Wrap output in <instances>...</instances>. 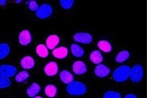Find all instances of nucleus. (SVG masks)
Wrapping results in <instances>:
<instances>
[{"label":"nucleus","mask_w":147,"mask_h":98,"mask_svg":"<svg viewBox=\"0 0 147 98\" xmlns=\"http://www.w3.org/2000/svg\"><path fill=\"white\" fill-rule=\"evenodd\" d=\"M67 93L71 95H82L86 94V86L84 84H82L81 82L73 81L72 83L68 84L66 87Z\"/></svg>","instance_id":"obj_1"},{"label":"nucleus","mask_w":147,"mask_h":98,"mask_svg":"<svg viewBox=\"0 0 147 98\" xmlns=\"http://www.w3.org/2000/svg\"><path fill=\"white\" fill-rule=\"evenodd\" d=\"M130 68L128 66H123L116 68L114 74H113V78H114L115 81L116 82H124L126 81L129 77V74H130Z\"/></svg>","instance_id":"obj_2"},{"label":"nucleus","mask_w":147,"mask_h":98,"mask_svg":"<svg viewBox=\"0 0 147 98\" xmlns=\"http://www.w3.org/2000/svg\"><path fill=\"white\" fill-rule=\"evenodd\" d=\"M129 77L134 83H139L144 77V69L140 65H135L130 70Z\"/></svg>","instance_id":"obj_3"},{"label":"nucleus","mask_w":147,"mask_h":98,"mask_svg":"<svg viewBox=\"0 0 147 98\" xmlns=\"http://www.w3.org/2000/svg\"><path fill=\"white\" fill-rule=\"evenodd\" d=\"M53 13V8L50 5L48 4H43L40 7H38V9L36 11V15L38 18L40 19H45L49 17Z\"/></svg>","instance_id":"obj_4"},{"label":"nucleus","mask_w":147,"mask_h":98,"mask_svg":"<svg viewBox=\"0 0 147 98\" xmlns=\"http://www.w3.org/2000/svg\"><path fill=\"white\" fill-rule=\"evenodd\" d=\"M16 74V68L13 66L2 65L0 66V76L2 77H12Z\"/></svg>","instance_id":"obj_5"},{"label":"nucleus","mask_w":147,"mask_h":98,"mask_svg":"<svg viewBox=\"0 0 147 98\" xmlns=\"http://www.w3.org/2000/svg\"><path fill=\"white\" fill-rule=\"evenodd\" d=\"M74 40L82 44H90L93 41V37L89 33H76L74 34Z\"/></svg>","instance_id":"obj_6"},{"label":"nucleus","mask_w":147,"mask_h":98,"mask_svg":"<svg viewBox=\"0 0 147 98\" xmlns=\"http://www.w3.org/2000/svg\"><path fill=\"white\" fill-rule=\"evenodd\" d=\"M45 73L48 76H54L58 72V66L55 62H50L45 66Z\"/></svg>","instance_id":"obj_7"},{"label":"nucleus","mask_w":147,"mask_h":98,"mask_svg":"<svg viewBox=\"0 0 147 98\" xmlns=\"http://www.w3.org/2000/svg\"><path fill=\"white\" fill-rule=\"evenodd\" d=\"M19 43L22 45H29L32 41V36H31V34L28 30H23L20 34H19Z\"/></svg>","instance_id":"obj_8"},{"label":"nucleus","mask_w":147,"mask_h":98,"mask_svg":"<svg viewBox=\"0 0 147 98\" xmlns=\"http://www.w3.org/2000/svg\"><path fill=\"white\" fill-rule=\"evenodd\" d=\"M94 74L98 77H105L110 74V69L105 65L99 64L94 68Z\"/></svg>","instance_id":"obj_9"},{"label":"nucleus","mask_w":147,"mask_h":98,"mask_svg":"<svg viewBox=\"0 0 147 98\" xmlns=\"http://www.w3.org/2000/svg\"><path fill=\"white\" fill-rule=\"evenodd\" d=\"M73 71L76 74H83L84 73H86L87 68L86 64L83 61H76L73 65Z\"/></svg>","instance_id":"obj_10"},{"label":"nucleus","mask_w":147,"mask_h":98,"mask_svg":"<svg viewBox=\"0 0 147 98\" xmlns=\"http://www.w3.org/2000/svg\"><path fill=\"white\" fill-rule=\"evenodd\" d=\"M21 66L24 69H31L35 66V60L31 56H25L21 60Z\"/></svg>","instance_id":"obj_11"},{"label":"nucleus","mask_w":147,"mask_h":98,"mask_svg":"<svg viewBox=\"0 0 147 98\" xmlns=\"http://www.w3.org/2000/svg\"><path fill=\"white\" fill-rule=\"evenodd\" d=\"M68 54V49L65 47H58V48H55L53 50V55L56 58H59V59H63Z\"/></svg>","instance_id":"obj_12"},{"label":"nucleus","mask_w":147,"mask_h":98,"mask_svg":"<svg viewBox=\"0 0 147 98\" xmlns=\"http://www.w3.org/2000/svg\"><path fill=\"white\" fill-rule=\"evenodd\" d=\"M41 90V87L36 83H33L26 90V94L29 97H35Z\"/></svg>","instance_id":"obj_13"},{"label":"nucleus","mask_w":147,"mask_h":98,"mask_svg":"<svg viewBox=\"0 0 147 98\" xmlns=\"http://www.w3.org/2000/svg\"><path fill=\"white\" fill-rule=\"evenodd\" d=\"M59 44V37L55 34H52V36H48L47 39V47L48 49H53Z\"/></svg>","instance_id":"obj_14"},{"label":"nucleus","mask_w":147,"mask_h":98,"mask_svg":"<svg viewBox=\"0 0 147 98\" xmlns=\"http://www.w3.org/2000/svg\"><path fill=\"white\" fill-rule=\"evenodd\" d=\"M60 79L64 84H70L74 81V76L70 72L64 70L60 73Z\"/></svg>","instance_id":"obj_15"},{"label":"nucleus","mask_w":147,"mask_h":98,"mask_svg":"<svg viewBox=\"0 0 147 98\" xmlns=\"http://www.w3.org/2000/svg\"><path fill=\"white\" fill-rule=\"evenodd\" d=\"M90 59L91 61L94 63V64H96V65H99L100 63L103 61V55L100 53L98 50H95V51H93L91 54H90Z\"/></svg>","instance_id":"obj_16"},{"label":"nucleus","mask_w":147,"mask_h":98,"mask_svg":"<svg viewBox=\"0 0 147 98\" xmlns=\"http://www.w3.org/2000/svg\"><path fill=\"white\" fill-rule=\"evenodd\" d=\"M71 51H72V54L76 56V57H82L84 55V50L76 44H73L71 45Z\"/></svg>","instance_id":"obj_17"},{"label":"nucleus","mask_w":147,"mask_h":98,"mask_svg":"<svg viewBox=\"0 0 147 98\" xmlns=\"http://www.w3.org/2000/svg\"><path fill=\"white\" fill-rule=\"evenodd\" d=\"M10 53V47L7 44H0V60L7 57Z\"/></svg>","instance_id":"obj_18"},{"label":"nucleus","mask_w":147,"mask_h":98,"mask_svg":"<svg viewBox=\"0 0 147 98\" xmlns=\"http://www.w3.org/2000/svg\"><path fill=\"white\" fill-rule=\"evenodd\" d=\"M45 93H46V95L48 97L53 98L56 95V94H57V88L53 84H48L47 87L45 88Z\"/></svg>","instance_id":"obj_19"},{"label":"nucleus","mask_w":147,"mask_h":98,"mask_svg":"<svg viewBox=\"0 0 147 98\" xmlns=\"http://www.w3.org/2000/svg\"><path fill=\"white\" fill-rule=\"evenodd\" d=\"M97 45H98V47H99L100 50L105 52V53H107V52H110L112 50L111 44L109 42L105 41V40H102V41H99Z\"/></svg>","instance_id":"obj_20"},{"label":"nucleus","mask_w":147,"mask_h":98,"mask_svg":"<svg viewBox=\"0 0 147 98\" xmlns=\"http://www.w3.org/2000/svg\"><path fill=\"white\" fill-rule=\"evenodd\" d=\"M130 56V54L129 52L126 51V50H123V51H121L119 54L116 55V58H115V61L117 63H123L124 61H126Z\"/></svg>","instance_id":"obj_21"},{"label":"nucleus","mask_w":147,"mask_h":98,"mask_svg":"<svg viewBox=\"0 0 147 98\" xmlns=\"http://www.w3.org/2000/svg\"><path fill=\"white\" fill-rule=\"evenodd\" d=\"M36 53L39 56L41 57H47L48 54V49L45 45H39L36 47Z\"/></svg>","instance_id":"obj_22"},{"label":"nucleus","mask_w":147,"mask_h":98,"mask_svg":"<svg viewBox=\"0 0 147 98\" xmlns=\"http://www.w3.org/2000/svg\"><path fill=\"white\" fill-rule=\"evenodd\" d=\"M28 77H29V74H28L26 71H22L16 74V81L18 83H22V82H24L25 80H26Z\"/></svg>","instance_id":"obj_23"},{"label":"nucleus","mask_w":147,"mask_h":98,"mask_svg":"<svg viewBox=\"0 0 147 98\" xmlns=\"http://www.w3.org/2000/svg\"><path fill=\"white\" fill-rule=\"evenodd\" d=\"M10 84H11V81L9 78L0 76V89L7 88L8 86H10Z\"/></svg>","instance_id":"obj_24"},{"label":"nucleus","mask_w":147,"mask_h":98,"mask_svg":"<svg viewBox=\"0 0 147 98\" xmlns=\"http://www.w3.org/2000/svg\"><path fill=\"white\" fill-rule=\"evenodd\" d=\"M104 98H121V94L115 91H108L104 95Z\"/></svg>","instance_id":"obj_25"},{"label":"nucleus","mask_w":147,"mask_h":98,"mask_svg":"<svg viewBox=\"0 0 147 98\" xmlns=\"http://www.w3.org/2000/svg\"><path fill=\"white\" fill-rule=\"evenodd\" d=\"M60 4L62 7L65 9H69L73 7L74 0H60Z\"/></svg>","instance_id":"obj_26"},{"label":"nucleus","mask_w":147,"mask_h":98,"mask_svg":"<svg viewBox=\"0 0 147 98\" xmlns=\"http://www.w3.org/2000/svg\"><path fill=\"white\" fill-rule=\"evenodd\" d=\"M26 4L28 5V7H29L30 10L32 11H36L38 9V5L36 1H34V0H29V1H27Z\"/></svg>","instance_id":"obj_27"},{"label":"nucleus","mask_w":147,"mask_h":98,"mask_svg":"<svg viewBox=\"0 0 147 98\" xmlns=\"http://www.w3.org/2000/svg\"><path fill=\"white\" fill-rule=\"evenodd\" d=\"M124 98H137V97H136V95H134L133 94H129V95H127Z\"/></svg>","instance_id":"obj_28"},{"label":"nucleus","mask_w":147,"mask_h":98,"mask_svg":"<svg viewBox=\"0 0 147 98\" xmlns=\"http://www.w3.org/2000/svg\"><path fill=\"white\" fill-rule=\"evenodd\" d=\"M5 3H7V1H5V0H0V5H5Z\"/></svg>","instance_id":"obj_29"},{"label":"nucleus","mask_w":147,"mask_h":98,"mask_svg":"<svg viewBox=\"0 0 147 98\" xmlns=\"http://www.w3.org/2000/svg\"><path fill=\"white\" fill-rule=\"evenodd\" d=\"M34 98H43V97H41V96H36V97H34Z\"/></svg>","instance_id":"obj_30"}]
</instances>
